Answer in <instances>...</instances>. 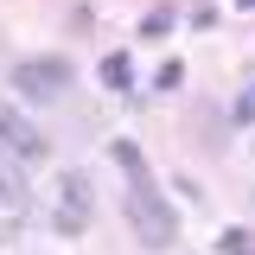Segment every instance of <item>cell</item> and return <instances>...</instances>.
I'll return each mask as SVG.
<instances>
[{
  "instance_id": "cell-1",
  "label": "cell",
  "mask_w": 255,
  "mask_h": 255,
  "mask_svg": "<svg viewBox=\"0 0 255 255\" xmlns=\"http://www.w3.org/2000/svg\"><path fill=\"white\" fill-rule=\"evenodd\" d=\"M128 223H134V236L147 249H172L179 243V217H172V204L159 198V185L147 172H128Z\"/></svg>"
},
{
  "instance_id": "cell-2",
  "label": "cell",
  "mask_w": 255,
  "mask_h": 255,
  "mask_svg": "<svg viewBox=\"0 0 255 255\" xmlns=\"http://www.w3.org/2000/svg\"><path fill=\"white\" fill-rule=\"evenodd\" d=\"M96 217V185L90 172H58V198H51V223H58V236H83Z\"/></svg>"
},
{
  "instance_id": "cell-3",
  "label": "cell",
  "mask_w": 255,
  "mask_h": 255,
  "mask_svg": "<svg viewBox=\"0 0 255 255\" xmlns=\"http://www.w3.org/2000/svg\"><path fill=\"white\" fill-rule=\"evenodd\" d=\"M45 134L26 122V109H13V102H0V159H13V166H32V159H45Z\"/></svg>"
},
{
  "instance_id": "cell-4",
  "label": "cell",
  "mask_w": 255,
  "mask_h": 255,
  "mask_svg": "<svg viewBox=\"0 0 255 255\" xmlns=\"http://www.w3.org/2000/svg\"><path fill=\"white\" fill-rule=\"evenodd\" d=\"M13 90L26 102H51V96L70 90V64L64 58H26V64H13Z\"/></svg>"
},
{
  "instance_id": "cell-5",
  "label": "cell",
  "mask_w": 255,
  "mask_h": 255,
  "mask_svg": "<svg viewBox=\"0 0 255 255\" xmlns=\"http://www.w3.org/2000/svg\"><path fill=\"white\" fill-rule=\"evenodd\" d=\"M32 217V185L19 179V166L13 159H0V243H13Z\"/></svg>"
},
{
  "instance_id": "cell-6",
  "label": "cell",
  "mask_w": 255,
  "mask_h": 255,
  "mask_svg": "<svg viewBox=\"0 0 255 255\" xmlns=\"http://www.w3.org/2000/svg\"><path fill=\"white\" fill-rule=\"evenodd\" d=\"M223 255H255V230H223Z\"/></svg>"
},
{
  "instance_id": "cell-7",
  "label": "cell",
  "mask_w": 255,
  "mask_h": 255,
  "mask_svg": "<svg viewBox=\"0 0 255 255\" xmlns=\"http://www.w3.org/2000/svg\"><path fill=\"white\" fill-rule=\"evenodd\" d=\"M236 122H255V83H249L243 96H236Z\"/></svg>"
},
{
  "instance_id": "cell-8",
  "label": "cell",
  "mask_w": 255,
  "mask_h": 255,
  "mask_svg": "<svg viewBox=\"0 0 255 255\" xmlns=\"http://www.w3.org/2000/svg\"><path fill=\"white\" fill-rule=\"evenodd\" d=\"M236 6H249V13H255V0H236Z\"/></svg>"
}]
</instances>
